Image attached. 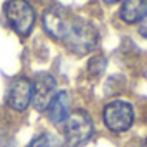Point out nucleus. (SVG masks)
<instances>
[{"label":"nucleus","mask_w":147,"mask_h":147,"mask_svg":"<svg viewBox=\"0 0 147 147\" xmlns=\"http://www.w3.org/2000/svg\"><path fill=\"white\" fill-rule=\"evenodd\" d=\"M5 16H7L11 28L19 36L30 35L36 21L35 9L26 0H9L5 5Z\"/></svg>","instance_id":"nucleus-3"},{"label":"nucleus","mask_w":147,"mask_h":147,"mask_svg":"<svg viewBox=\"0 0 147 147\" xmlns=\"http://www.w3.org/2000/svg\"><path fill=\"white\" fill-rule=\"evenodd\" d=\"M55 90H57L55 78L52 75H49V73H38L33 82V97H31L35 109L45 111L49 107V104L52 102V99L55 97V94H57Z\"/></svg>","instance_id":"nucleus-6"},{"label":"nucleus","mask_w":147,"mask_h":147,"mask_svg":"<svg viewBox=\"0 0 147 147\" xmlns=\"http://www.w3.org/2000/svg\"><path fill=\"white\" fill-rule=\"evenodd\" d=\"M40 2H42V4H52L54 0H40Z\"/></svg>","instance_id":"nucleus-13"},{"label":"nucleus","mask_w":147,"mask_h":147,"mask_svg":"<svg viewBox=\"0 0 147 147\" xmlns=\"http://www.w3.org/2000/svg\"><path fill=\"white\" fill-rule=\"evenodd\" d=\"M49 118L52 123H64L66 118L69 116V109H71V99L67 92H59L55 94V97L52 99V102L49 104Z\"/></svg>","instance_id":"nucleus-8"},{"label":"nucleus","mask_w":147,"mask_h":147,"mask_svg":"<svg viewBox=\"0 0 147 147\" xmlns=\"http://www.w3.org/2000/svg\"><path fill=\"white\" fill-rule=\"evenodd\" d=\"M94 133V121L87 111L69 113L64 121V137L67 147H82L85 145Z\"/></svg>","instance_id":"nucleus-2"},{"label":"nucleus","mask_w":147,"mask_h":147,"mask_svg":"<svg viewBox=\"0 0 147 147\" xmlns=\"http://www.w3.org/2000/svg\"><path fill=\"white\" fill-rule=\"evenodd\" d=\"M147 14V0H125L121 7V19L125 23H138Z\"/></svg>","instance_id":"nucleus-9"},{"label":"nucleus","mask_w":147,"mask_h":147,"mask_svg":"<svg viewBox=\"0 0 147 147\" xmlns=\"http://www.w3.org/2000/svg\"><path fill=\"white\" fill-rule=\"evenodd\" d=\"M106 2H109V4H113V2H118V0H106Z\"/></svg>","instance_id":"nucleus-14"},{"label":"nucleus","mask_w":147,"mask_h":147,"mask_svg":"<svg viewBox=\"0 0 147 147\" xmlns=\"http://www.w3.org/2000/svg\"><path fill=\"white\" fill-rule=\"evenodd\" d=\"M0 147H16L14 140L7 135H0Z\"/></svg>","instance_id":"nucleus-12"},{"label":"nucleus","mask_w":147,"mask_h":147,"mask_svg":"<svg viewBox=\"0 0 147 147\" xmlns=\"http://www.w3.org/2000/svg\"><path fill=\"white\" fill-rule=\"evenodd\" d=\"M28 147H62V142L59 140V137L52 133H42L36 138H33Z\"/></svg>","instance_id":"nucleus-10"},{"label":"nucleus","mask_w":147,"mask_h":147,"mask_svg":"<svg viewBox=\"0 0 147 147\" xmlns=\"http://www.w3.org/2000/svg\"><path fill=\"white\" fill-rule=\"evenodd\" d=\"M73 19H75V14L67 7L54 5L49 11H45V14H43V28L52 38L62 40L66 36Z\"/></svg>","instance_id":"nucleus-5"},{"label":"nucleus","mask_w":147,"mask_h":147,"mask_svg":"<svg viewBox=\"0 0 147 147\" xmlns=\"http://www.w3.org/2000/svg\"><path fill=\"white\" fill-rule=\"evenodd\" d=\"M104 123L111 131H126L133 125V107L125 100H113L104 107Z\"/></svg>","instance_id":"nucleus-4"},{"label":"nucleus","mask_w":147,"mask_h":147,"mask_svg":"<svg viewBox=\"0 0 147 147\" xmlns=\"http://www.w3.org/2000/svg\"><path fill=\"white\" fill-rule=\"evenodd\" d=\"M31 97H33V83L28 78H18L11 85L7 104L14 111H24L31 104Z\"/></svg>","instance_id":"nucleus-7"},{"label":"nucleus","mask_w":147,"mask_h":147,"mask_svg":"<svg viewBox=\"0 0 147 147\" xmlns=\"http://www.w3.org/2000/svg\"><path fill=\"white\" fill-rule=\"evenodd\" d=\"M138 33H140L142 36H145V38H147V14L138 21Z\"/></svg>","instance_id":"nucleus-11"},{"label":"nucleus","mask_w":147,"mask_h":147,"mask_svg":"<svg viewBox=\"0 0 147 147\" xmlns=\"http://www.w3.org/2000/svg\"><path fill=\"white\" fill-rule=\"evenodd\" d=\"M62 42L66 43V47L76 55H85L88 52H92L97 47L99 42V33L95 30V26L88 21H85L83 18L75 16L66 36L62 38Z\"/></svg>","instance_id":"nucleus-1"}]
</instances>
